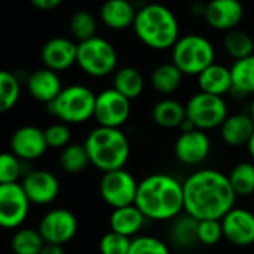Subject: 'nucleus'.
Returning a JSON list of instances; mask_svg holds the SVG:
<instances>
[{"mask_svg": "<svg viewBox=\"0 0 254 254\" xmlns=\"http://www.w3.org/2000/svg\"><path fill=\"white\" fill-rule=\"evenodd\" d=\"M21 186L29 200L35 205H48L54 202L60 193L59 178L47 169L27 172L21 180Z\"/></svg>", "mask_w": 254, "mask_h": 254, "instance_id": "14", "label": "nucleus"}, {"mask_svg": "<svg viewBox=\"0 0 254 254\" xmlns=\"http://www.w3.org/2000/svg\"><path fill=\"white\" fill-rule=\"evenodd\" d=\"M247 150H248L250 157H251L253 162H254V133H253V136L250 138V141H248V144H247Z\"/></svg>", "mask_w": 254, "mask_h": 254, "instance_id": "42", "label": "nucleus"}, {"mask_svg": "<svg viewBox=\"0 0 254 254\" xmlns=\"http://www.w3.org/2000/svg\"><path fill=\"white\" fill-rule=\"evenodd\" d=\"M174 153L178 162L186 166H197L203 163L211 153V139L206 132L194 129L181 133L174 145Z\"/></svg>", "mask_w": 254, "mask_h": 254, "instance_id": "15", "label": "nucleus"}, {"mask_svg": "<svg viewBox=\"0 0 254 254\" xmlns=\"http://www.w3.org/2000/svg\"><path fill=\"white\" fill-rule=\"evenodd\" d=\"M132 238L123 236L117 232L109 230L99 241L100 254H129Z\"/></svg>", "mask_w": 254, "mask_h": 254, "instance_id": "37", "label": "nucleus"}, {"mask_svg": "<svg viewBox=\"0 0 254 254\" xmlns=\"http://www.w3.org/2000/svg\"><path fill=\"white\" fill-rule=\"evenodd\" d=\"M136 12L130 0H106L100 8V20L108 29L126 30L133 27Z\"/></svg>", "mask_w": 254, "mask_h": 254, "instance_id": "21", "label": "nucleus"}, {"mask_svg": "<svg viewBox=\"0 0 254 254\" xmlns=\"http://www.w3.org/2000/svg\"><path fill=\"white\" fill-rule=\"evenodd\" d=\"M23 160L12 151L0 153V184L21 183L23 178Z\"/></svg>", "mask_w": 254, "mask_h": 254, "instance_id": "36", "label": "nucleus"}, {"mask_svg": "<svg viewBox=\"0 0 254 254\" xmlns=\"http://www.w3.org/2000/svg\"><path fill=\"white\" fill-rule=\"evenodd\" d=\"M59 160L62 169L67 174H81L91 165L85 145L76 142H70L67 147H64L60 153Z\"/></svg>", "mask_w": 254, "mask_h": 254, "instance_id": "31", "label": "nucleus"}, {"mask_svg": "<svg viewBox=\"0 0 254 254\" xmlns=\"http://www.w3.org/2000/svg\"><path fill=\"white\" fill-rule=\"evenodd\" d=\"M183 76H184L183 72L171 62V63L159 64L153 70L150 82H151V87L157 93L163 96H169V94H174L181 87Z\"/></svg>", "mask_w": 254, "mask_h": 254, "instance_id": "28", "label": "nucleus"}, {"mask_svg": "<svg viewBox=\"0 0 254 254\" xmlns=\"http://www.w3.org/2000/svg\"><path fill=\"white\" fill-rule=\"evenodd\" d=\"M197 85L203 93L224 97L232 91L230 67L220 63H212L200 75H197Z\"/></svg>", "mask_w": 254, "mask_h": 254, "instance_id": "24", "label": "nucleus"}, {"mask_svg": "<svg viewBox=\"0 0 254 254\" xmlns=\"http://www.w3.org/2000/svg\"><path fill=\"white\" fill-rule=\"evenodd\" d=\"M232 91L236 99L254 96V54L233 62L230 66Z\"/></svg>", "mask_w": 254, "mask_h": 254, "instance_id": "25", "label": "nucleus"}, {"mask_svg": "<svg viewBox=\"0 0 254 254\" xmlns=\"http://www.w3.org/2000/svg\"><path fill=\"white\" fill-rule=\"evenodd\" d=\"M129 254H171V247L157 236L138 235L132 238Z\"/></svg>", "mask_w": 254, "mask_h": 254, "instance_id": "35", "label": "nucleus"}, {"mask_svg": "<svg viewBox=\"0 0 254 254\" xmlns=\"http://www.w3.org/2000/svg\"><path fill=\"white\" fill-rule=\"evenodd\" d=\"M135 205L147 220L172 221L184 212L183 183L165 172L150 174L139 181Z\"/></svg>", "mask_w": 254, "mask_h": 254, "instance_id": "2", "label": "nucleus"}, {"mask_svg": "<svg viewBox=\"0 0 254 254\" xmlns=\"http://www.w3.org/2000/svg\"><path fill=\"white\" fill-rule=\"evenodd\" d=\"M84 145L91 165L103 174L123 169L130 157V142L121 129L97 126L87 135Z\"/></svg>", "mask_w": 254, "mask_h": 254, "instance_id": "4", "label": "nucleus"}, {"mask_svg": "<svg viewBox=\"0 0 254 254\" xmlns=\"http://www.w3.org/2000/svg\"><path fill=\"white\" fill-rule=\"evenodd\" d=\"M30 2L33 3L35 8L41 11H53L63 2V0H30Z\"/></svg>", "mask_w": 254, "mask_h": 254, "instance_id": "40", "label": "nucleus"}, {"mask_svg": "<svg viewBox=\"0 0 254 254\" xmlns=\"http://www.w3.org/2000/svg\"><path fill=\"white\" fill-rule=\"evenodd\" d=\"M227 177L236 196L247 197L254 194V163L241 162L232 168Z\"/></svg>", "mask_w": 254, "mask_h": 254, "instance_id": "32", "label": "nucleus"}, {"mask_svg": "<svg viewBox=\"0 0 254 254\" xmlns=\"http://www.w3.org/2000/svg\"><path fill=\"white\" fill-rule=\"evenodd\" d=\"M248 114L251 115V118L254 120V96H253V99H251V103H250V111H248Z\"/></svg>", "mask_w": 254, "mask_h": 254, "instance_id": "43", "label": "nucleus"}, {"mask_svg": "<svg viewBox=\"0 0 254 254\" xmlns=\"http://www.w3.org/2000/svg\"><path fill=\"white\" fill-rule=\"evenodd\" d=\"M244 17V6L239 0H209L205 5L203 18L206 24L220 32L238 29Z\"/></svg>", "mask_w": 254, "mask_h": 254, "instance_id": "17", "label": "nucleus"}, {"mask_svg": "<svg viewBox=\"0 0 254 254\" xmlns=\"http://www.w3.org/2000/svg\"><path fill=\"white\" fill-rule=\"evenodd\" d=\"M63 88L64 87L62 84L59 73L48 67L38 69L33 73H30V76L27 78L29 94L35 100L45 103V105H50L51 102H54Z\"/></svg>", "mask_w": 254, "mask_h": 254, "instance_id": "19", "label": "nucleus"}, {"mask_svg": "<svg viewBox=\"0 0 254 254\" xmlns=\"http://www.w3.org/2000/svg\"><path fill=\"white\" fill-rule=\"evenodd\" d=\"M132 114V100L124 97L115 88H106L96 96L94 120L99 126L121 129Z\"/></svg>", "mask_w": 254, "mask_h": 254, "instance_id": "10", "label": "nucleus"}, {"mask_svg": "<svg viewBox=\"0 0 254 254\" xmlns=\"http://www.w3.org/2000/svg\"><path fill=\"white\" fill-rule=\"evenodd\" d=\"M223 48L236 62L254 54V39L247 32L233 29L224 35Z\"/></svg>", "mask_w": 254, "mask_h": 254, "instance_id": "29", "label": "nucleus"}, {"mask_svg": "<svg viewBox=\"0 0 254 254\" xmlns=\"http://www.w3.org/2000/svg\"><path fill=\"white\" fill-rule=\"evenodd\" d=\"M69 29L73 35V38L79 42L88 41L91 38H96L97 32V21L93 14L87 11H78L70 17Z\"/></svg>", "mask_w": 254, "mask_h": 254, "instance_id": "34", "label": "nucleus"}, {"mask_svg": "<svg viewBox=\"0 0 254 254\" xmlns=\"http://www.w3.org/2000/svg\"><path fill=\"white\" fill-rule=\"evenodd\" d=\"M41 254H64L63 245H56V244H45L42 248Z\"/></svg>", "mask_w": 254, "mask_h": 254, "instance_id": "41", "label": "nucleus"}, {"mask_svg": "<svg viewBox=\"0 0 254 254\" xmlns=\"http://www.w3.org/2000/svg\"><path fill=\"white\" fill-rule=\"evenodd\" d=\"M147 223L145 215L136 205H129L112 209L109 217V227L112 232H117L127 238H135L144 229Z\"/></svg>", "mask_w": 254, "mask_h": 254, "instance_id": "22", "label": "nucleus"}, {"mask_svg": "<svg viewBox=\"0 0 254 254\" xmlns=\"http://www.w3.org/2000/svg\"><path fill=\"white\" fill-rule=\"evenodd\" d=\"M96 96L88 87L72 84L48 105V111L64 124H82L94 117Z\"/></svg>", "mask_w": 254, "mask_h": 254, "instance_id": "5", "label": "nucleus"}, {"mask_svg": "<svg viewBox=\"0 0 254 254\" xmlns=\"http://www.w3.org/2000/svg\"><path fill=\"white\" fill-rule=\"evenodd\" d=\"M254 133V120L250 114H230L220 127V135L226 145L238 148L248 144Z\"/></svg>", "mask_w": 254, "mask_h": 254, "instance_id": "20", "label": "nucleus"}, {"mask_svg": "<svg viewBox=\"0 0 254 254\" xmlns=\"http://www.w3.org/2000/svg\"><path fill=\"white\" fill-rule=\"evenodd\" d=\"M32 202L21 183L0 184V227L17 229L26 221Z\"/></svg>", "mask_w": 254, "mask_h": 254, "instance_id": "11", "label": "nucleus"}, {"mask_svg": "<svg viewBox=\"0 0 254 254\" xmlns=\"http://www.w3.org/2000/svg\"><path fill=\"white\" fill-rule=\"evenodd\" d=\"M44 133H45L48 148L63 150L64 147L70 144V139H72V132H70L69 124H64L62 121L48 126L44 130Z\"/></svg>", "mask_w": 254, "mask_h": 254, "instance_id": "38", "label": "nucleus"}, {"mask_svg": "<svg viewBox=\"0 0 254 254\" xmlns=\"http://www.w3.org/2000/svg\"><path fill=\"white\" fill-rule=\"evenodd\" d=\"M45 244L38 229L20 227L12 236L11 247L14 254H41Z\"/></svg>", "mask_w": 254, "mask_h": 254, "instance_id": "30", "label": "nucleus"}, {"mask_svg": "<svg viewBox=\"0 0 254 254\" xmlns=\"http://www.w3.org/2000/svg\"><path fill=\"white\" fill-rule=\"evenodd\" d=\"M112 88L121 93L129 100L138 99L145 88L144 75L133 66H124L115 70L112 79Z\"/></svg>", "mask_w": 254, "mask_h": 254, "instance_id": "27", "label": "nucleus"}, {"mask_svg": "<svg viewBox=\"0 0 254 254\" xmlns=\"http://www.w3.org/2000/svg\"><path fill=\"white\" fill-rule=\"evenodd\" d=\"M223 235L232 245L250 247L254 244V212L247 208H232L223 218Z\"/></svg>", "mask_w": 254, "mask_h": 254, "instance_id": "13", "label": "nucleus"}, {"mask_svg": "<svg viewBox=\"0 0 254 254\" xmlns=\"http://www.w3.org/2000/svg\"><path fill=\"white\" fill-rule=\"evenodd\" d=\"M118 56L114 45L103 38H91L78 44L76 64L93 78H103L115 72Z\"/></svg>", "mask_w": 254, "mask_h": 254, "instance_id": "7", "label": "nucleus"}, {"mask_svg": "<svg viewBox=\"0 0 254 254\" xmlns=\"http://www.w3.org/2000/svg\"><path fill=\"white\" fill-rule=\"evenodd\" d=\"M139 181L129 172L123 169L105 172L102 175L99 191L106 205L112 209L135 205Z\"/></svg>", "mask_w": 254, "mask_h": 254, "instance_id": "9", "label": "nucleus"}, {"mask_svg": "<svg viewBox=\"0 0 254 254\" xmlns=\"http://www.w3.org/2000/svg\"><path fill=\"white\" fill-rule=\"evenodd\" d=\"M20 94L18 78L8 70H0V114L9 112L18 103Z\"/></svg>", "mask_w": 254, "mask_h": 254, "instance_id": "33", "label": "nucleus"}, {"mask_svg": "<svg viewBox=\"0 0 254 254\" xmlns=\"http://www.w3.org/2000/svg\"><path fill=\"white\" fill-rule=\"evenodd\" d=\"M38 230L47 244L64 245L75 238L78 232V218L66 208H54L41 218Z\"/></svg>", "mask_w": 254, "mask_h": 254, "instance_id": "12", "label": "nucleus"}, {"mask_svg": "<svg viewBox=\"0 0 254 254\" xmlns=\"http://www.w3.org/2000/svg\"><path fill=\"white\" fill-rule=\"evenodd\" d=\"M78 44L66 38H53L50 39L41 53L45 67L54 72H63L76 64Z\"/></svg>", "mask_w": 254, "mask_h": 254, "instance_id": "18", "label": "nucleus"}, {"mask_svg": "<svg viewBox=\"0 0 254 254\" xmlns=\"http://www.w3.org/2000/svg\"><path fill=\"white\" fill-rule=\"evenodd\" d=\"M186 112L187 120L193 123L196 129L203 132L221 127V124L230 115L224 97L203 91H199L189 99L186 103Z\"/></svg>", "mask_w": 254, "mask_h": 254, "instance_id": "8", "label": "nucleus"}, {"mask_svg": "<svg viewBox=\"0 0 254 254\" xmlns=\"http://www.w3.org/2000/svg\"><path fill=\"white\" fill-rule=\"evenodd\" d=\"M136 38L148 48L172 50L180 39V24L174 12L160 3H148L136 12L133 23Z\"/></svg>", "mask_w": 254, "mask_h": 254, "instance_id": "3", "label": "nucleus"}, {"mask_svg": "<svg viewBox=\"0 0 254 254\" xmlns=\"http://www.w3.org/2000/svg\"><path fill=\"white\" fill-rule=\"evenodd\" d=\"M48 150L45 133L36 126H23L11 136V151L23 162L41 159Z\"/></svg>", "mask_w": 254, "mask_h": 254, "instance_id": "16", "label": "nucleus"}, {"mask_svg": "<svg viewBox=\"0 0 254 254\" xmlns=\"http://www.w3.org/2000/svg\"><path fill=\"white\" fill-rule=\"evenodd\" d=\"M151 117L163 129H180V126L187 120L186 105L175 99H162L153 106Z\"/></svg>", "mask_w": 254, "mask_h": 254, "instance_id": "26", "label": "nucleus"}, {"mask_svg": "<svg viewBox=\"0 0 254 254\" xmlns=\"http://www.w3.org/2000/svg\"><path fill=\"white\" fill-rule=\"evenodd\" d=\"M172 63L183 75L197 76L215 63L214 45L202 35L181 36L172 48Z\"/></svg>", "mask_w": 254, "mask_h": 254, "instance_id": "6", "label": "nucleus"}, {"mask_svg": "<svg viewBox=\"0 0 254 254\" xmlns=\"http://www.w3.org/2000/svg\"><path fill=\"white\" fill-rule=\"evenodd\" d=\"M184 212L196 220H221L235 208L229 177L217 169H199L183 181Z\"/></svg>", "mask_w": 254, "mask_h": 254, "instance_id": "1", "label": "nucleus"}, {"mask_svg": "<svg viewBox=\"0 0 254 254\" xmlns=\"http://www.w3.org/2000/svg\"><path fill=\"white\" fill-rule=\"evenodd\" d=\"M197 238L199 244L212 247L217 245L223 238V226L221 220H200L197 227Z\"/></svg>", "mask_w": 254, "mask_h": 254, "instance_id": "39", "label": "nucleus"}, {"mask_svg": "<svg viewBox=\"0 0 254 254\" xmlns=\"http://www.w3.org/2000/svg\"><path fill=\"white\" fill-rule=\"evenodd\" d=\"M197 227H199V220L189 215L187 212H183L181 215H178L171 221V229L168 233L169 244L177 250H183V251H189L194 248L196 245H199Z\"/></svg>", "mask_w": 254, "mask_h": 254, "instance_id": "23", "label": "nucleus"}]
</instances>
